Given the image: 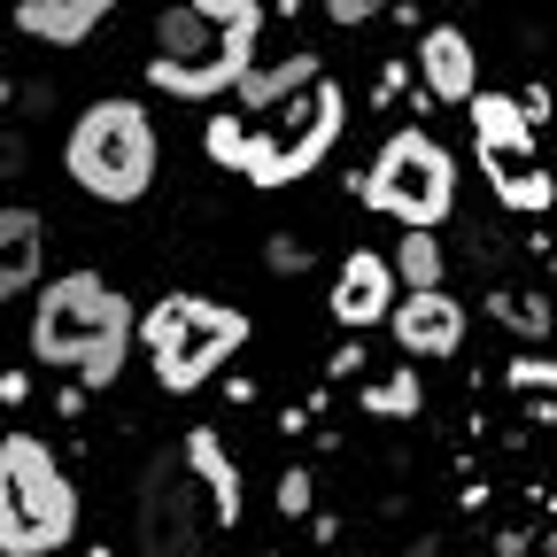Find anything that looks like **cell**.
Segmentation results:
<instances>
[{
    "mask_svg": "<svg viewBox=\"0 0 557 557\" xmlns=\"http://www.w3.org/2000/svg\"><path fill=\"white\" fill-rule=\"evenodd\" d=\"M256 32H263V0H178L156 24L148 86L178 101L240 94V78L256 70Z\"/></svg>",
    "mask_w": 557,
    "mask_h": 557,
    "instance_id": "1",
    "label": "cell"
},
{
    "mask_svg": "<svg viewBox=\"0 0 557 557\" xmlns=\"http://www.w3.org/2000/svg\"><path fill=\"white\" fill-rule=\"evenodd\" d=\"M132 302L109 287V278L78 271V278H54V287L39 295L32 310V357L39 364H62V372H78L86 387H109L132 357Z\"/></svg>",
    "mask_w": 557,
    "mask_h": 557,
    "instance_id": "2",
    "label": "cell"
},
{
    "mask_svg": "<svg viewBox=\"0 0 557 557\" xmlns=\"http://www.w3.org/2000/svg\"><path fill=\"white\" fill-rule=\"evenodd\" d=\"M78 534V487L54 465L47 442L9 434L0 442V557H54Z\"/></svg>",
    "mask_w": 557,
    "mask_h": 557,
    "instance_id": "3",
    "label": "cell"
},
{
    "mask_svg": "<svg viewBox=\"0 0 557 557\" xmlns=\"http://www.w3.org/2000/svg\"><path fill=\"white\" fill-rule=\"evenodd\" d=\"M139 341H148V357H156L163 395H194L201 380H218V364H233V357H240L248 318H240L233 302L163 295L148 318H139Z\"/></svg>",
    "mask_w": 557,
    "mask_h": 557,
    "instance_id": "4",
    "label": "cell"
},
{
    "mask_svg": "<svg viewBox=\"0 0 557 557\" xmlns=\"http://www.w3.org/2000/svg\"><path fill=\"white\" fill-rule=\"evenodd\" d=\"M70 178H78L94 201H139L156 186V124L139 101H94L78 124H70Z\"/></svg>",
    "mask_w": 557,
    "mask_h": 557,
    "instance_id": "5",
    "label": "cell"
},
{
    "mask_svg": "<svg viewBox=\"0 0 557 557\" xmlns=\"http://www.w3.org/2000/svg\"><path fill=\"white\" fill-rule=\"evenodd\" d=\"M364 209H380V218H395L403 233H434L449 209H457V156L442 148L434 132H395L387 148L372 156V171L357 178Z\"/></svg>",
    "mask_w": 557,
    "mask_h": 557,
    "instance_id": "6",
    "label": "cell"
},
{
    "mask_svg": "<svg viewBox=\"0 0 557 557\" xmlns=\"http://www.w3.org/2000/svg\"><path fill=\"white\" fill-rule=\"evenodd\" d=\"M341 124H348L341 86H325V78H318V86H302L295 101H278V109H271V124H263V132H248L240 178H248V186H295V178H310V171L333 156Z\"/></svg>",
    "mask_w": 557,
    "mask_h": 557,
    "instance_id": "7",
    "label": "cell"
},
{
    "mask_svg": "<svg viewBox=\"0 0 557 557\" xmlns=\"http://www.w3.org/2000/svg\"><path fill=\"white\" fill-rule=\"evenodd\" d=\"M472 139H480V171L496 186V201H511L542 163H534V116L511 94H472Z\"/></svg>",
    "mask_w": 557,
    "mask_h": 557,
    "instance_id": "8",
    "label": "cell"
},
{
    "mask_svg": "<svg viewBox=\"0 0 557 557\" xmlns=\"http://www.w3.org/2000/svg\"><path fill=\"white\" fill-rule=\"evenodd\" d=\"M201 527H209V511L186 496V480L171 465L139 480V542H148L156 557H194L201 549Z\"/></svg>",
    "mask_w": 557,
    "mask_h": 557,
    "instance_id": "9",
    "label": "cell"
},
{
    "mask_svg": "<svg viewBox=\"0 0 557 557\" xmlns=\"http://www.w3.org/2000/svg\"><path fill=\"white\" fill-rule=\"evenodd\" d=\"M395 341H403V357H457L465 348V310L442 295V287H410L395 310H387Z\"/></svg>",
    "mask_w": 557,
    "mask_h": 557,
    "instance_id": "10",
    "label": "cell"
},
{
    "mask_svg": "<svg viewBox=\"0 0 557 557\" xmlns=\"http://www.w3.org/2000/svg\"><path fill=\"white\" fill-rule=\"evenodd\" d=\"M418 78H426V101H449V109H472L480 94V54L457 24H434L426 47H418Z\"/></svg>",
    "mask_w": 557,
    "mask_h": 557,
    "instance_id": "11",
    "label": "cell"
},
{
    "mask_svg": "<svg viewBox=\"0 0 557 557\" xmlns=\"http://www.w3.org/2000/svg\"><path fill=\"white\" fill-rule=\"evenodd\" d=\"M387 310H395V256L357 248L341 263V278H333V318L341 325H380Z\"/></svg>",
    "mask_w": 557,
    "mask_h": 557,
    "instance_id": "12",
    "label": "cell"
},
{
    "mask_svg": "<svg viewBox=\"0 0 557 557\" xmlns=\"http://www.w3.org/2000/svg\"><path fill=\"white\" fill-rule=\"evenodd\" d=\"M109 9H116V0H24L16 32H32L47 47H78V39H94L109 24Z\"/></svg>",
    "mask_w": 557,
    "mask_h": 557,
    "instance_id": "13",
    "label": "cell"
},
{
    "mask_svg": "<svg viewBox=\"0 0 557 557\" xmlns=\"http://www.w3.org/2000/svg\"><path fill=\"white\" fill-rule=\"evenodd\" d=\"M186 465H194V480L209 487V511H218V534H225V527H240V465L225 457L218 426H194V434H186Z\"/></svg>",
    "mask_w": 557,
    "mask_h": 557,
    "instance_id": "14",
    "label": "cell"
},
{
    "mask_svg": "<svg viewBox=\"0 0 557 557\" xmlns=\"http://www.w3.org/2000/svg\"><path fill=\"white\" fill-rule=\"evenodd\" d=\"M39 256H47L39 209H0V302H16L39 278Z\"/></svg>",
    "mask_w": 557,
    "mask_h": 557,
    "instance_id": "15",
    "label": "cell"
},
{
    "mask_svg": "<svg viewBox=\"0 0 557 557\" xmlns=\"http://www.w3.org/2000/svg\"><path fill=\"white\" fill-rule=\"evenodd\" d=\"M302 86H318V54H287V62H271V70H248L240 78V101L256 116H271L278 101H295Z\"/></svg>",
    "mask_w": 557,
    "mask_h": 557,
    "instance_id": "16",
    "label": "cell"
},
{
    "mask_svg": "<svg viewBox=\"0 0 557 557\" xmlns=\"http://www.w3.org/2000/svg\"><path fill=\"white\" fill-rule=\"evenodd\" d=\"M395 278H403V287H442V240H434V233H403Z\"/></svg>",
    "mask_w": 557,
    "mask_h": 557,
    "instance_id": "17",
    "label": "cell"
},
{
    "mask_svg": "<svg viewBox=\"0 0 557 557\" xmlns=\"http://www.w3.org/2000/svg\"><path fill=\"white\" fill-rule=\"evenodd\" d=\"M496 318L527 341H549V302L542 295H519V287H496Z\"/></svg>",
    "mask_w": 557,
    "mask_h": 557,
    "instance_id": "18",
    "label": "cell"
},
{
    "mask_svg": "<svg viewBox=\"0 0 557 557\" xmlns=\"http://www.w3.org/2000/svg\"><path fill=\"white\" fill-rule=\"evenodd\" d=\"M418 380L410 372H395V380H380V387H364V410H380V418H418Z\"/></svg>",
    "mask_w": 557,
    "mask_h": 557,
    "instance_id": "19",
    "label": "cell"
},
{
    "mask_svg": "<svg viewBox=\"0 0 557 557\" xmlns=\"http://www.w3.org/2000/svg\"><path fill=\"white\" fill-rule=\"evenodd\" d=\"M201 148L218 156L225 171H240V156H248V124H240V116H218V124L201 132Z\"/></svg>",
    "mask_w": 557,
    "mask_h": 557,
    "instance_id": "20",
    "label": "cell"
},
{
    "mask_svg": "<svg viewBox=\"0 0 557 557\" xmlns=\"http://www.w3.org/2000/svg\"><path fill=\"white\" fill-rule=\"evenodd\" d=\"M504 380H511L519 395H557V357H519Z\"/></svg>",
    "mask_w": 557,
    "mask_h": 557,
    "instance_id": "21",
    "label": "cell"
},
{
    "mask_svg": "<svg viewBox=\"0 0 557 557\" xmlns=\"http://www.w3.org/2000/svg\"><path fill=\"white\" fill-rule=\"evenodd\" d=\"M310 496H318V487H310V472L295 465V472H278V511H287V519H302L310 511Z\"/></svg>",
    "mask_w": 557,
    "mask_h": 557,
    "instance_id": "22",
    "label": "cell"
},
{
    "mask_svg": "<svg viewBox=\"0 0 557 557\" xmlns=\"http://www.w3.org/2000/svg\"><path fill=\"white\" fill-rule=\"evenodd\" d=\"M380 9H387V0H325V16H333V24H372Z\"/></svg>",
    "mask_w": 557,
    "mask_h": 557,
    "instance_id": "23",
    "label": "cell"
},
{
    "mask_svg": "<svg viewBox=\"0 0 557 557\" xmlns=\"http://www.w3.org/2000/svg\"><path fill=\"white\" fill-rule=\"evenodd\" d=\"M271 271H310V248L302 240H271Z\"/></svg>",
    "mask_w": 557,
    "mask_h": 557,
    "instance_id": "24",
    "label": "cell"
},
{
    "mask_svg": "<svg viewBox=\"0 0 557 557\" xmlns=\"http://www.w3.org/2000/svg\"><path fill=\"white\" fill-rule=\"evenodd\" d=\"M16 163H24V148H16L9 132H0V171H16Z\"/></svg>",
    "mask_w": 557,
    "mask_h": 557,
    "instance_id": "25",
    "label": "cell"
},
{
    "mask_svg": "<svg viewBox=\"0 0 557 557\" xmlns=\"http://www.w3.org/2000/svg\"><path fill=\"white\" fill-rule=\"evenodd\" d=\"M549 271H557V240H549Z\"/></svg>",
    "mask_w": 557,
    "mask_h": 557,
    "instance_id": "26",
    "label": "cell"
},
{
    "mask_svg": "<svg viewBox=\"0 0 557 557\" xmlns=\"http://www.w3.org/2000/svg\"><path fill=\"white\" fill-rule=\"evenodd\" d=\"M542 557H557V542H549V549H542Z\"/></svg>",
    "mask_w": 557,
    "mask_h": 557,
    "instance_id": "27",
    "label": "cell"
}]
</instances>
